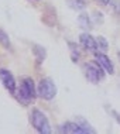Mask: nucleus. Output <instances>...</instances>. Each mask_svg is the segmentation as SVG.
Masks as SVG:
<instances>
[{"mask_svg": "<svg viewBox=\"0 0 120 134\" xmlns=\"http://www.w3.org/2000/svg\"><path fill=\"white\" fill-rule=\"evenodd\" d=\"M16 95L17 99L23 104H28L30 102H32L37 96V88L34 85V81L31 78H24L20 83V88L17 89Z\"/></svg>", "mask_w": 120, "mask_h": 134, "instance_id": "1", "label": "nucleus"}, {"mask_svg": "<svg viewBox=\"0 0 120 134\" xmlns=\"http://www.w3.org/2000/svg\"><path fill=\"white\" fill-rule=\"evenodd\" d=\"M31 124H32V127L41 134H50L51 133V126H50L48 119L38 109H34L31 111Z\"/></svg>", "mask_w": 120, "mask_h": 134, "instance_id": "2", "label": "nucleus"}, {"mask_svg": "<svg viewBox=\"0 0 120 134\" xmlns=\"http://www.w3.org/2000/svg\"><path fill=\"white\" fill-rule=\"evenodd\" d=\"M37 95L44 100H52L57 96V86L52 82V79L44 78L40 81L37 86Z\"/></svg>", "mask_w": 120, "mask_h": 134, "instance_id": "3", "label": "nucleus"}, {"mask_svg": "<svg viewBox=\"0 0 120 134\" xmlns=\"http://www.w3.org/2000/svg\"><path fill=\"white\" fill-rule=\"evenodd\" d=\"M105 72L106 71L100 66L97 61L88 62L85 65V75H86V78H88V81L92 82V83H99L100 81H103Z\"/></svg>", "mask_w": 120, "mask_h": 134, "instance_id": "4", "label": "nucleus"}, {"mask_svg": "<svg viewBox=\"0 0 120 134\" xmlns=\"http://www.w3.org/2000/svg\"><path fill=\"white\" fill-rule=\"evenodd\" d=\"M59 133H67V134H92L90 130H88L85 126H82L79 121H67L59 126L58 129Z\"/></svg>", "mask_w": 120, "mask_h": 134, "instance_id": "5", "label": "nucleus"}, {"mask_svg": "<svg viewBox=\"0 0 120 134\" xmlns=\"http://www.w3.org/2000/svg\"><path fill=\"white\" fill-rule=\"evenodd\" d=\"M0 81H2L3 86H4V88L9 90L12 95H16V92H17V83H16V79H14L12 72L4 69V68H2V69H0Z\"/></svg>", "mask_w": 120, "mask_h": 134, "instance_id": "6", "label": "nucleus"}, {"mask_svg": "<svg viewBox=\"0 0 120 134\" xmlns=\"http://www.w3.org/2000/svg\"><path fill=\"white\" fill-rule=\"evenodd\" d=\"M79 42H81V45L86 49V51H89V52L95 54V52L99 51V49H97L96 40L93 38L90 34H88V32H83V34L79 35Z\"/></svg>", "mask_w": 120, "mask_h": 134, "instance_id": "7", "label": "nucleus"}, {"mask_svg": "<svg viewBox=\"0 0 120 134\" xmlns=\"http://www.w3.org/2000/svg\"><path fill=\"white\" fill-rule=\"evenodd\" d=\"M95 61H97V62H99L100 66L103 68L105 71H106V74H110V75L114 74V66H113V64H112L110 58H109L105 52H100V51L95 52Z\"/></svg>", "mask_w": 120, "mask_h": 134, "instance_id": "8", "label": "nucleus"}, {"mask_svg": "<svg viewBox=\"0 0 120 134\" xmlns=\"http://www.w3.org/2000/svg\"><path fill=\"white\" fill-rule=\"evenodd\" d=\"M78 23H79V26H81L83 30H90V28H92V23H90L89 16L85 14V13L78 16Z\"/></svg>", "mask_w": 120, "mask_h": 134, "instance_id": "9", "label": "nucleus"}, {"mask_svg": "<svg viewBox=\"0 0 120 134\" xmlns=\"http://www.w3.org/2000/svg\"><path fill=\"white\" fill-rule=\"evenodd\" d=\"M67 2H68V6H69L72 10H75V12L83 10L86 7L85 0H67Z\"/></svg>", "mask_w": 120, "mask_h": 134, "instance_id": "10", "label": "nucleus"}, {"mask_svg": "<svg viewBox=\"0 0 120 134\" xmlns=\"http://www.w3.org/2000/svg\"><path fill=\"white\" fill-rule=\"evenodd\" d=\"M96 42H97V49H99L100 52H106L109 49V44H107V41L105 37H97Z\"/></svg>", "mask_w": 120, "mask_h": 134, "instance_id": "11", "label": "nucleus"}, {"mask_svg": "<svg viewBox=\"0 0 120 134\" xmlns=\"http://www.w3.org/2000/svg\"><path fill=\"white\" fill-rule=\"evenodd\" d=\"M0 44L4 48H10V38L3 30H0Z\"/></svg>", "mask_w": 120, "mask_h": 134, "instance_id": "12", "label": "nucleus"}, {"mask_svg": "<svg viewBox=\"0 0 120 134\" xmlns=\"http://www.w3.org/2000/svg\"><path fill=\"white\" fill-rule=\"evenodd\" d=\"M34 52H35V55H37L38 62H42V61H44V58H45L44 48H41V47H35V48H34Z\"/></svg>", "mask_w": 120, "mask_h": 134, "instance_id": "13", "label": "nucleus"}, {"mask_svg": "<svg viewBox=\"0 0 120 134\" xmlns=\"http://www.w3.org/2000/svg\"><path fill=\"white\" fill-rule=\"evenodd\" d=\"M96 3H99V4H102V6H107L109 3L112 2V0H95Z\"/></svg>", "mask_w": 120, "mask_h": 134, "instance_id": "14", "label": "nucleus"}]
</instances>
